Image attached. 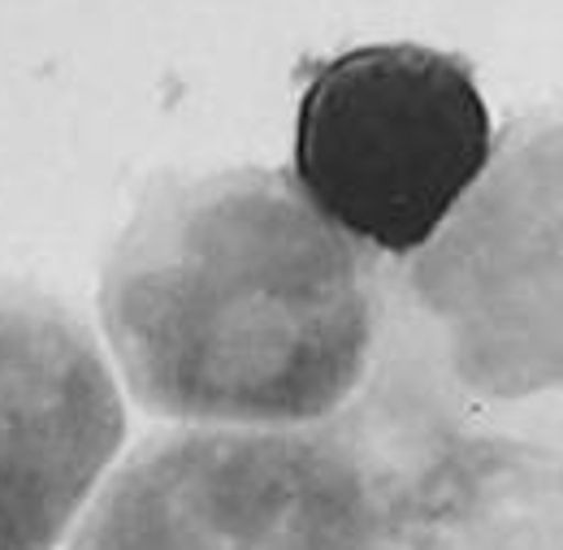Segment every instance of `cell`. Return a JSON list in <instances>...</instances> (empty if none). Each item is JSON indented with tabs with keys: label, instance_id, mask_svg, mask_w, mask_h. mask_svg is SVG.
<instances>
[{
	"label": "cell",
	"instance_id": "obj_6",
	"mask_svg": "<svg viewBox=\"0 0 563 550\" xmlns=\"http://www.w3.org/2000/svg\"><path fill=\"white\" fill-rule=\"evenodd\" d=\"M390 473L399 550H560V447L516 429H395L360 413Z\"/></svg>",
	"mask_w": 563,
	"mask_h": 550
},
{
	"label": "cell",
	"instance_id": "obj_1",
	"mask_svg": "<svg viewBox=\"0 0 563 550\" xmlns=\"http://www.w3.org/2000/svg\"><path fill=\"white\" fill-rule=\"evenodd\" d=\"M390 261L303 200L286 169L156 183L100 274V334L143 413L209 429L343 416L386 334Z\"/></svg>",
	"mask_w": 563,
	"mask_h": 550
},
{
	"label": "cell",
	"instance_id": "obj_2",
	"mask_svg": "<svg viewBox=\"0 0 563 550\" xmlns=\"http://www.w3.org/2000/svg\"><path fill=\"white\" fill-rule=\"evenodd\" d=\"M560 395V122H520L477 187L390 261L386 334L360 404L404 429H464Z\"/></svg>",
	"mask_w": 563,
	"mask_h": 550
},
{
	"label": "cell",
	"instance_id": "obj_4",
	"mask_svg": "<svg viewBox=\"0 0 563 550\" xmlns=\"http://www.w3.org/2000/svg\"><path fill=\"white\" fill-rule=\"evenodd\" d=\"M490 156V105L464 57L364 44L312 66L286 174L347 239L404 261L477 187Z\"/></svg>",
	"mask_w": 563,
	"mask_h": 550
},
{
	"label": "cell",
	"instance_id": "obj_5",
	"mask_svg": "<svg viewBox=\"0 0 563 550\" xmlns=\"http://www.w3.org/2000/svg\"><path fill=\"white\" fill-rule=\"evenodd\" d=\"M126 447V399L96 330L0 277V550H57Z\"/></svg>",
	"mask_w": 563,
	"mask_h": 550
},
{
	"label": "cell",
	"instance_id": "obj_3",
	"mask_svg": "<svg viewBox=\"0 0 563 550\" xmlns=\"http://www.w3.org/2000/svg\"><path fill=\"white\" fill-rule=\"evenodd\" d=\"M62 550H399L390 473L352 408L303 429L169 425L100 482Z\"/></svg>",
	"mask_w": 563,
	"mask_h": 550
}]
</instances>
